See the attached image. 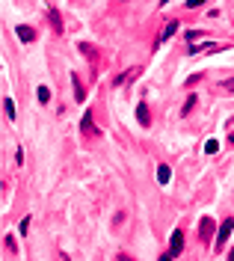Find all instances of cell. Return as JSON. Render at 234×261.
Returning <instances> with one entry per match:
<instances>
[{"instance_id":"cell-1","label":"cell","mask_w":234,"mask_h":261,"mask_svg":"<svg viewBox=\"0 0 234 261\" xmlns=\"http://www.w3.org/2000/svg\"><path fill=\"white\" fill-rule=\"evenodd\" d=\"M231 232H234V220H225L222 226H219V235H216V246H219V249L225 246V241L231 238Z\"/></svg>"},{"instance_id":"cell-2","label":"cell","mask_w":234,"mask_h":261,"mask_svg":"<svg viewBox=\"0 0 234 261\" xmlns=\"http://www.w3.org/2000/svg\"><path fill=\"white\" fill-rule=\"evenodd\" d=\"M181 252H184V235L172 232V238H169V255H181Z\"/></svg>"},{"instance_id":"cell-3","label":"cell","mask_w":234,"mask_h":261,"mask_svg":"<svg viewBox=\"0 0 234 261\" xmlns=\"http://www.w3.org/2000/svg\"><path fill=\"white\" fill-rule=\"evenodd\" d=\"M211 232H214V220H211V217H202V222H199V235H202V241H208Z\"/></svg>"},{"instance_id":"cell-4","label":"cell","mask_w":234,"mask_h":261,"mask_svg":"<svg viewBox=\"0 0 234 261\" xmlns=\"http://www.w3.org/2000/svg\"><path fill=\"white\" fill-rule=\"evenodd\" d=\"M15 33H18L21 42H33V39H36V30H33V27H18Z\"/></svg>"},{"instance_id":"cell-5","label":"cell","mask_w":234,"mask_h":261,"mask_svg":"<svg viewBox=\"0 0 234 261\" xmlns=\"http://www.w3.org/2000/svg\"><path fill=\"white\" fill-rule=\"evenodd\" d=\"M48 18H51V24H54V30H57V33H62V21H59V12H57L54 6L48 9Z\"/></svg>"},{"instance_id":"cell-6","label":"cell","mask_w":234,"mask_h":261,"mask_svg":"<svg viewBox=\"0 0 234 261\" xmlns=\"http://www.w3.org/2000/svg\"><path fill=\"white\" fill-rule=\"evenodd\" d=\"M169 178H172V169L160 163V166H157V181H160V184H169Z\"/></svg>"},{"instance_id":"cell-7","label":"cell","mask_w":234,"mask_h":261,"mask_svg":"<svg viewBox=\"0 0 234 261\" xmlns=\"http://www.w3.org/2000/svg\"><path fill=\"white\" fill-rule=\"evenodd\" d=\"M136 119H139L142 125H148V122H151V119H148V110H145V104H139V107H136Z\"/></svg>"},{"instance_id":"cell-8","label":"cell","mask_w":234,"mask_h":261,"mask_svg":"<svg viewBox=\"0 0 234 261\" xmlns=\"http://www.w3.org/2000/svg\"><path fill=\"white\" fill-rule=\"evenodd\" d=\"M175 30H178V21H169V24H166V30H163V36H160V42H163V39H169Z\"/></svg>"},{"instance_id":"cell-9","label":"cell","mask_w":234,"mask_h":261,"mask_svg":"<svg viewBox=\"0 0 234 261\" xmlns=\"http://www.w3.org/2000/svg\"><path fill=\"white\" fill-rule=\"evenodd\" d=\"M205 152H208V155H216V152H219V142H216V140H208V142H205Z\"/></svg>"},{"instance_id":"cell-10","label":"cell","mask_w":234,"mask_h":261,"mask_svg":"<svg viewBox=\"0 0 234 261\" xmlns=\"http://www.w3.org/2000/svg\"><path fill=\"white\" fill-rule=\"evenodd\" d=\"M39 101H42V104H48V101H51V89H45V86H39Z\"/></svg>"},{"instance_id":"cell-11","label":"cell","mask_w":234,"mask_h":261,"mask_svg":"<svg viewBox=\"0 0 234 261\" xmlns=\"http://www.w3.org/2000/svg\"><path fill=\"white\" fill-rule=\"evenodd\" d=\"M3 107H6V116H9V119H15V104H12V98H6V101H3Z\"/></svg>"},{"instance_id":"cell-12","label":"cell","mask_w":234,"mask_h":261,"mask_svg":"<svg viewBox=\"0 0 234 261\" xmlns=\"http://www.w3.org/2000/svg\"><path fill=\"white\" fill-rule=\"evenodd\" d=\"M74 83H77V80H74ZM74 92H77V101H83V98H86V92H83V86H80V83L74 86Z\"/></svg>"},{"instance_id":"cell-13","label":"cell","mask_w":234,"mask_h":261,"mask_svg":"<svg viewBox=\"0 0 234 261\" xmlns=\"http://www.w3.org/2000/svg\"><path fill=\"white\" fill-rule=\"evenodd\" d=\"M89 128H92V116L86 113V116H83V131H89ZM92 131H95V128H92Z\"/></svg>"},{"instance_id":"cell-14","label":"cell","mask_w":234,"mask_h":261,"mask_svg":"<svg viewBox=\"0 0 234 261\" xmlns=\"http://www.w3.org/2000/svg\"><path fill=\"white\" fill-rule=\"evenodd\" d=\"M160 261H172V255H160Z\"/></svg>"},{"instance_id":"cell-15","label":"cell","mask_w":234,"mask_h":261,"mask_svg":"<svg viewBox=\"0 0 234 261\" xmlns=\"http://www.w3.org/2000/svg\"><path fill=\"white\" fill-rule=\"evenodd\" d=\"M228 261H234V249H231V252H228Z\"/></svg>"}]
</instances>
